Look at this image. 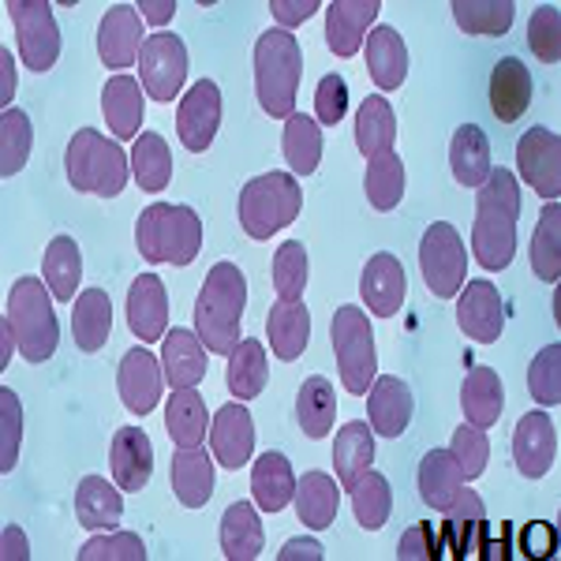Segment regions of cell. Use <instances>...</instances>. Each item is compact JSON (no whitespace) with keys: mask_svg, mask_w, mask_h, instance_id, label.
I'll use <instances>...</instances> for the list:
<instances>
[{"mask_svg":"<svg viewBox=\"0 0 561 561\" xmlns=\"http://www.w3.org/2000/svg\"><path fill=\"white\" fill-rule=\"evenodd\" d=\"M517 221H520V184L510 169H491L479 184L472 251L483 270H505L517 255Z\"/></svg>","mask_w":561,"mask_h":561,"instance_id":"6da1fadb","label":"cell"},{"mask_svg":"<svg viewBox=\"0 0 561 561\" xmlns=\"http://www.w3.org/2000/svg\"><path fill=\"white\" fill-rule=\"evenodd\" d=\"M243 307H248V280L240 266L232 262H217L206 274L203 293L195 300V333L214 356H229L240 345V322Z\"/></svg>","mask_w":561,"mask_h":561,"instance_id":"7a4b0ae2","label":"cell"},{"mask_svg":"<svg viewBox=\"0 0 561 561\" xmlns=\"http://www.w3.org/2000/svg\"><path fill=\"white\" fill-rule=\"evenodd\" d=\"M135 243L147 262H169V266H192L203 251V221L192 206L153 203L139 214Z\"/></svg>","mask_w":561,"mask_h":561,"instance_id":"3957f363","label":"cell"},{"mask_svg":"<svg viewBox=\"0 0 561 561\" xmlns=\"http://www.w3.org/2000/svg\"><path fill=\"white\" fill-rule=\"evenodd\" d=\"M65 169H68L71 192L102 195V198H116L128 187V176H131V161H128V153L121 150V142L105 139V135L94 128H79L71 135Z\"/></svg>","mask_w":561,"mask_h":561,"instance_id":"277c9868","label":"cell"},{"mask_svg":"<svg viewBox=\"0 0 561 561\" xmlns=\"http://www.w3.org/2000/svg\"><path fill=\"white\" fill-rule=\"evenodd\" d=\"M304 76V53L300 42L288 31H274L259 34L255 42V94L262 108L277 121H288L296 113V87H300Z\"/></svg>","mask_w":561,"mask_h":561,"instance_id":"5b68a950","label":"cell"},{"mask_svg":"<svg viewBox=\"0 0 561 561\" xmlns=\"http://www.w3.org/2000/svg\"><path fill=\"white\" fill-rule=\"evenodd\" d=\"M8 322L15 330V345H20L26 364H45L57 352L60 325L53 311V293L38 277H20L8 293Z\"/></svg>","mask_w":561,"mask_h":561,"instance_id":"8992f818","label":"cell"},{"mask_svg":"<svg viewBox=\"0 0 561 561\" xmlns=\"http://www.w3.org/2000/svg\"><path fill=\"white\" fill-rule=\"evenodd\" d=\"M300 206H304V192L296 184V176L262 173L255 180H248L240 192V225L251 240H270L300 217Z\"/></svg>","mask_w":561,"mask_h":561,"instance_id":"52a82bcc","label":"cell"},{"mask_svg":"<svg viewBox=\"0 0 561 561\" xmlns=\"http://www.w3.org/2000/svg\"><path fill=\"white\" fill-rule=\"evenodd\" d=\"M330 337H333V356H337L341 382H345L348 393L367 397V389L378 375V352H375V333H370L367 311H359V307H352V304L337 307Z\"/></svg>","mask_w":561,"mask_h":561,"instance_id":"ba28073f","label":"cell"},{"mask_svg":"<svg viewBox=\"0 0 561 561\" xmlns=\"http://www.w3.org/2000/svg\"><path fill=\"white\" fill-rule=\"evenodd\" d=\"M4 12L15 26L23 65L38 76L53 71L60 57V26L53 20V8L45 0H8Z\"/></svg>","mask_w":561,"mask_h":561,"instance_id":"9c48e42d","label":"cell"},{"mask_svg":"<svg viewBox=\"0 0 561 561\" xmlns=\"http://www.w3.org/2000/svg\"><path fill=\"white\" fill-rule=\"evenodd\" d=\"M420 270L423 280L438 300H454L465 285L468 274V248L460 243V232L446 221H434L427 232H423L420 243Z\"/></svg>","mask_w":561,"mask_h":561,"instance_id":"30bf717a","label":"cell"},{"mask_svg":"<svg viewBox=\"0 0 561 561\" xmlns=\"http://www.w3.org/2000/svg\"><path fill=\"white\" fill-rule=\"evenodd\" d=\"M139 79L147 87V94L153 102H173L180 94V87L187 83V49L176 34L158 31L153 38L142 42L139 53Z\"/></svg>","mask_w":561,"mask_h":561,"instance_id":"8fae6325","label":"cell"},{"mask_svg":"<svg viewBox=\"0 0 561 561\" xmlns=\"http://www.w3.org/2000/svg\"><path fill=\"white\" fill-rule=\"evenodd\" d=\"M520 180L547 203H558L561 195V139L550 128H531L517 142Z\"/></svg>","mask_w":561,"mask_h":561,"instance_id":"7c38bea8","label":"cell"},{"mask_svg":"<svg viewBox=\"0 0 561 561\" xmlns=\"http://www.w3.org/2000/svg\"><path fill=\"white\" fill-rule=\"evenodd\" d=\"M217 128H221V87L214 79H198L176 108V135L192 153H203L210 150Z\"/></svg>","mask_w":561,"mask_h":561,"instance_id":"4fadbf2b","label":"cell"},{"mask_svg":"<svg viewBox=\"0 0 561 561\" xmlns=\"http://www.w3.org/2000/svg\"><path fill=\"white\" fill-rule=\"evenodd\" d=\"M161 378H165V367L158 364L150 348L124 352L121 370H116V389H121L124 409L131 415H150L161 404Z\"/></svg>","mask_w":561,"mask_h":561,"instance_id":"5bb4252c","label":"cell"},{"mask_svg":"<svg viewBox=\"0 0 561 561\" xmlns=\"http://www.w3.org/2000/svg\"><path fill=\"white\" fill-rule=\"evenodd\" d=\"M457 322L460 333L476 345H494L502 337L505 325V304L502 293L494 288V280H468L457 304Z\"/></svg>","mask_w":561,"mask_h":561,"instance_id":"9a60e30c","label":"cell"},{"mask_svg":"<svg viewBox=\"0 0 561 561\" xmlns=\"http://www.w3.org/2000/svg\"><path fill=\"white\" fill-rule=\"evenodd\" d=\"M513 460L517 472L528 479H542L558 460V427L550 423L547 412H528L520 415L517 431H513Z\"/></svg>","mask_w":561,"mask_h":561,"instance_id":"2e32d148","label":"cell"},{"mask_svg":"<svg viewBox=\"0 0 561 561\" xmlns=\"http://www.w3.org/2000/svg\"><path fill=\"white\" fill-rule=\"evenodd\" d=\"M142 20L135 4H113L102 15V26H98V53H102V65L121 71L131 68V60H139L142 53Z\"/></svg>","mask_w":561,"mask_h":561,"instance_id":"e0dca14e","label":"cell"},{"mask_svg":"<svg viewBox=\"0 0 561 561\" xmlns=\"http://www.w3.org/2000/svg\"><path fill=\"white\" fill-rule=\"evenodd\" d=\"M359 296L370 307L375 319H393L401 311L404 296H409V277H404V266L397 255H370V262L364 266V277H359Z\"/></svg>","mask_w":561,"mask_h":561,"instance_id":"ac0fdd59","label":"cell"},{"mask_svg":"<svg viewBox=\"0 0 561 561\" xmlns=\"http://www.w3.org/2000/svg\"><path fill=\"white\" fill-rule=\"evenodd\" d=\"M255 449V423L243 404H225L210 423V454L225 472H240Z\"/></svg>","mask_w":561,"mask_h":561,"instance_id":"d6986e66","label":"cell"},{"mask_svg":"<svg viewBox=\"0 0 561 561\" xmlns=\"http://www.w3.org/2000/svg\"><path fill=\"white\" fill-rule=\"evenodd\" d=\"M382 12V0H333L325 8V42L337 57H356L367 42L370 23Z\"/></svg>","mask_w":561,"mask_h":561,"instance_id":"ffe728a7","label":"cell"},{"mask_svg":"<svg viewBox=\"0 0 561 561\" xmlns=\"http://www.w3.org/2000/svg\"><path fill=\"white\" fill-rule=\"evenodd\" d=\"M108 468L121 491L139 494L153 476V446L147 431L139 427H121L113 434V446H108Z\"/></svg>","mask_w":561,"mask_h":561,"instance_id":"44dd1931","label":"cell"},{"mask_svg":"<svg viewBox=\"0 0 561 561\" xmlns=\"http://www.w3.org/2000/svg\"><path fill=\"white\" fill-rule=\"evenodd\" d=\"M412 389L401 378L386 375L375 378L367 389V415H370V431L382 434V438H401L412 423Z\"/></svg>","mask_w":561,"mask_h":561,"instance_id":"7402d4cb","label":"cell"},{"mask_svg":"<svg viewBox=\"0 0 561 561\" xmlns=\"http://www.w3.org/2000/svg\"><path fill=\"white\" fill-rule=\"evenodd\" d=\"M128 325L139 341H161L169 325V293L161 277L139 274L128 293Z\"/></svg>","mask_w":561,"mask_h":561,"instance_id":"603a6c76","label":"cell"},{"mask_svg":"<svg viewBox=\"0 0 561 561\" xmlns=\"http://www.w3.org/2000/svg\"><path fill=\"white\" fill-rule=\"evenodd\" d=\"M161 367H165V382L173 389H195L206 375V345L198 341V333L176 330L165 333V345H161Z\"/></svg>","mask_w":561,"mask_h":561,"instance_id":"cb8c5ba5","label":"cell"},{"mask_svg":"<svg viewBox=\"0 0 561 561\" xmlns=\"http://www.w3.org/2000/svg\"><path fill=\"white\" fill-rule=\"evenodd\" d=\"M266 333L280 364H293V359L304 356L307 341H311V311L300 300H277L270 307Z\"/></svg>","mask_w":561,"mask_h":561,"instance_id":"d4e9b609","label":"cell"},{"mask_svg":"<svg viewBox=\"0 0 561 561\" xmlns=\"http://www.w3.org/2000/svg\"><path fill=\"white\" fill-rule=\"evenodd\" d=\"M76 517L87 531H116V524L124 520L121 486L102 476H87L76 491Z\"/></svg>","mask_w":561,"mask_h":561,"instance_id":"484cf974","label":"cell"},{"mask_svg":"<svg viewBox=\"0 0 561 561\" xmlns=\"http://www.w3.org/2000/svg\"><path fill=\"white\" fill-rule=\"evenodd\" d=\"M531 105V71L520 65V57L497 60L491 76V108L502 124H513Z\"/></svg>","mask_w":561,"mask_h":561,"instance_id":"4316f807","label":"cell"},{"mask_svg":"<svg viewBox=\"0 0 561 561\" xmlns=\"http://www.w3.org/2000/svg\"><path fill=\"white\" fill-rule=\"evenodd\" d=\"M367 71L378 90H397L409 79V49L393 26H375L367 38Z\"/></svg>","mask_w":561,"mask_h":561,"instance_id":"83f0119b","label":"cell"},{"mask_svg":"<svg viewBox=\"0 0 561 561\" xmlns=\"http://www.w3.org/2000/svg\"><path fill=\"white\" fill-rule=\"evenodd\" d=\"M173 491L180 505L187 510H203L214 494V457L203 446L176 449L173 454Z\"/></svg>","mask_w":561,"mask_h":561,"instance_id":"f1b7e54d","label":"cell"},{"mask_svg":"<svg viewBox=\"0 0 561 561\" xmlns=\"http://www.w3.org/2000/svg\"><path fill=\"white\" fill-rule=\"evenodd\" d=\"M449 169H454V180L460 187H479L486 176H491V142H486V131L476 128V124H465V128L454 131V142H449Z\"/></svg>","mask_w":561,"mask_h":561,"instance_id":"f546056e","label":"cell"},{"mask_svg":"<svg viewBox=\"0 0 561 561\" xmlns=\"http://www.w3.org/2000/svg\"><path fill=\"white\" fill-rule=\"evenodd\" d=\"M102 113L116 139L142 135V87L131 76H113L102 90Z\"/></svg>","mask_w":561,"mask_h":561,"instance_id":"4dcf8cb0","label":"cell"},{"mask_svg":"<svg viewBox=\"0 0 561 561\" xmlns=\"http://www.w3.org/2000/svg\"><path fill=\"white\" fill-rule=\"evenodd\" d=\"M370 460H375V431L370 423H345L333 438V468L341 476V486L352 491L359 483V476L370 472Z\"/></svg>","mask_w":561,"mask_h":561,"instance_id":"1f68e13d","label":"cell"},{"mask_svg":"<svg viewBox=\"0 0 561 561\" xmlns=\"http://www.w3.org/2000/svg\"><path fill=\"white\" fill-rule=\"evenodd\" d=\"M262 542H266V531L251 502H232L221 517V554L229 561H255L262 554Z\"/></svg>","mask_w":561,"mask_h":561,"instance_id":"d6a6232c","label":"cell"},{"mask_svg":"<svg viewBox=\"0 0 561 561\" xmlns=\"http://www.w3.org/2000/svg\"><path fill=\"white\" fill-rule=\"evenodd\" d=\"M251 491L262 513H280L296 494V476L285 454H262L251 468Z\"/></svg>","mask_w":561,"mask_h":561,"instance_id":"836d02e7","label":"cell"},{"mask_svg":"<svg viewBox=\"0 0 561 561\" xmlns=\"http://www.w3.org/2000/svg\"><path fill=\"white\" fill-rule=\"evenodd\" d=\"M113 330V300L102 288H87L76 296L71 307V333H76V345L83 352H98L108 341Z\"/></svg>","mask_w":561,"mask_h":561,"instance_id":"e575fe53","label":"cell"},{"mask_svg":"<svg viewBox=\"0 0 561 561\" xmlns=\"http://www.w3.org/2000/svg\"><path fill=\"white\" fill-rule=\"evenodd\" d=\"M165 427L176 449L203 446V438L210 434V420H206V404L198 389H173V397L165 401Z\"/></svg>","mask_w":561,"mask_h":561,"instance_id":"d590c367","label":"cell"},{"mask_svg":"<svg viewBox=\"0 0 561 561\" xmlns=\"http://www.w3.org/2000/svg\"><path fill=\"white\" fill-rule=\"evenodd\" d=\"M393 142H397L393 105H389L382 94H370L367 102L359 105V116H356V147L370 161V158H382V153H393Z\"/></svg>","mask_w":561,"mask_h":561,"instance_id":"8d00e7d4","label":"cell"},{"mask_svg":"<svg viewBox=\"0 0 561 561\" xmlns=\"http://www.w3.org/2000/svg\"><path fill=\"white\" fill-rule=\"evenodd\" d=\"M460 486H465V476H460L457 460L449 449H431L420 465V497L431 505V510L446 513L449 505L457 502Z\"/></svg>","mask_w":561,"mask_h":561,"instance_id":"74e56055","label":"cell"},{"mask_svg":"<svg viewBox=\"0 0 561 561\" xmlns=\"http://www.w3.org/2000/svg\"><path fill=\"white\" fill-rule=\"evenodd\" d=\"M460 404H465V415L472 427H494L505 409L502 378L491 367H472L465 378V389H460Z\"/></svg>","mask_w":561,"mask_h":561,"instance_id":"f35d334b","label":"cell"},{"mask_svg":"<svg viewBox=\"0 0 561 561\" xmlns=\"http://www.w3.org/2000/svg\"><path fill=\"white\" fill-rule=\"evenodd\" d=\"M296 517H300L307 528L322 531L330 528L333 517H337V502H341V491L325 472H307L300 483H296Z\"/></svg>","mask_w":561,"mask_h":561,"instance_id":"ab89813d","label":"cell"},{"mask_svg":"<svg viewBox=\"0 0 561 561\" xmlns=\"http://www.w3.org/2000/svg\"><path fill=\"white\" fill-rule=\"evenodd\" d=\"M42 274H45V285H49L53 300L71 304L79 280H83V259H79V243L71 240V237H53V243L45 248V259H42Z\"/></svg>","mask_w":561,"mask_h":561,"instance_id":"60d3db41","label":"cell"},{"mask_svg":"<svg viewBox=\"0 0 561 561\" xmlns=\"http://www.w3.org/2000/svg\"><path fill=\"white\" fill-rule=\"evenodd\" d=\"M333 415H337V393H333L330 378L311 375L300 386V397H296V420H300V431L307 438H325L333 431Z\"/></svg>","mask_w":561,"mask_h":561,"instance_id":"b9f144b4","label":"cell"},{"mask_svg":"<svg viewBox=\"0 0 561 561\" xmlns=\"http://www.w3.org/2000/svg\"><path fill=\"white\" fill-rule=\"evenodd\" d=\"M285 161L296 176H311L322 161V128L307 113H293L285 121V139H280Z\"/></svg>","mask_w":561,"mask_h":561,"instance_id":"7bdbcfd3","label":"cell"},{"mask_svg":"<svg viewBox=\"0 0 561 561\" xmlns=\"http://www.w3.org/2000/svg\"><path fill=\"white\" fill-rule=\"evenodd\" d=\"M131 176L142 192H165L173 180V153L158 131H142L131 147Z\"/></svg>","mask_w":561,"mask_h":561,"instance_id":"ee69618b","label":"cell"},{"mask_svg":"<svg viewBox=\"0 0 561 561\" xmlns=\"http://www.w3.org/2000/svg\"><path fill=\"white\" fill-rule=\"evenodd\" d=\"M270 367H266V352L255 337L240 341L237 348L229 352V389L237 401H255V397L266 389Z\"/></svg>","mask_w":561,"mask_h":561,"instance_id":"f6af8a7d","label":"cell"},{"mask_svg":"<svg viewBox=\"0 0 561 561\" xmlns=\"http://www.w3.org/2000/svg\"><path fill=\"white\" fill-rule=\"evenodd\" d=\"M531 270H536L539 280L554 285L558 274H561V206L558 203H547L539 214V225H536V237H531Z\"/></svg>","mask_w":561,"mask_h":561,"instance_id":"bcb514c9","label":"cell"},{"mask_svg":"<svg viewBox=\"0 0 561 561\" xmlns=\"http://www.w3.org/2000/svg\"><path fill=\"white\" fill-rule=\"evenodd\" d=\"M513 0H454V20L465 34H486V38H502L513 26Z\"/></svg>","mask_w":561,"mask_h":561,"instance_id":"7dc6e473","label":"cell"},{"mask_svg":"<svg viewBox=\"0 0 561 561\" xmlns=\"http://www.w3.org/2000/svg\"><path fill=\"white\" fill-rule=\"evenodd\" d=\"M364 192L370 198L375 210H397L404 198V161L401 153H382V158L367 161V176H364Z\"/></svg>","mask_w":561,"mask_h":561,"instance_id":"c3c4849f","label":"cell"},{"mask_svg":"<svg viewBox=\"0 0 561 561\" xmlns=\"http://www.w3.org/2000/svg\"><path fill=\"white\" fill-rule=\"evenodd\" d=\"M31 116L23 108H4V116H0V176L12 180L20 173L26 158H31Z\"/></svg>","mask_w":561,"mask_h":561,"instance_id":"681fc988","label":"cell"},{"mask_svg":"<svg viewBox=\"0 0 561 561\" xmlns=\"http://www.w3.org/2000/svg\"><path fill=\"white\" fill-rule=\"evenodd\" d=\"M389 510H393V494H389V483L382 472H364L359 483L352 486V513L364 524L367 531H378L389 520Z\"/></svg>","mask_w":561,"mask_h":561,"instance_id":"f907efd6","label":"cell"},{"mask_svg":"<svg viewBox=\"0 0 561 561\" xmlns=\"http://www.w3.org/2000/svg\"><path fill=\"white\" fill-rule=\"evenodd\" d=\"M274 288L277 300H300L307 288V251L300 240H288L274 255Z\"/></svg>","mask_w":561,"mask_h":561,"instance_id":"816d5d0a","label":"cell"},{"mask_svg":"<svg viewBox=\"0 0 561 561\" xmlns=\"http://www.w3.org/2000/svg\"><path fill=\"white\" fill-rule=\"evenodd\" d=\"M528 389L542 409L561 404V345H547L528 367Z\"/></svg>","mask_w":561,"mask_h":561,"instance_id":"f5cc1de1","label":"cell"},{"mask_svg":"<svg viewBox=\"0 0 561 561\" xmlns=\"http://www.w3.org/2000/svg\"><path fill=\"white\" fill-rule=\"evenodd\" d=\"M147 558V542L135 531H102L79 550V561H142Z\"/></svg>","mask_w":561,"mask_h":561,"instance_id":"db71d44e","label":"cell"},{"mask_svg":"<svg viewBox=\"0 0 561 561\" xmlns=\"http://www.w3.org/2000/svg\"><path fill=\"white\" fill-rule=\"evenodd\" d=\"M528 45L542 65H558L561 60V12L554 4L536 8L528 23Z\"/></svg>","mask_w":561,"mask_h":561,"instance_id":"11a10c76","label":"cell"},{"mask_svg":"<svg viewBox=\"0 0 561 561\" xmlns=\"http://www.w3.org/2000/svg\"><path fill=\"white\" fill-rule=\"evenodd\" d=\"M449 454H454L460 476L465 479H479L486 468V457H491V442H486L483 427H457L454 431V446H449Z\"/></svg>","mask_w":561,"mask_h":561,"instance_id":"9f6ffc18","label":"cell"},{"mask_svg":"<svg viewBox=\"0 0 561 561\" xmlns=\"http://www.w3.org/2000/svg\"><path fill=\"white\" fill-rule=\"evenodd\" d=\"M20 431H23V412L20 397L12 393V386L0 389V472H12L20 460Z\"/></svg>","mask_w":561,"mask_h":561,"instance_id":"6f0895ef","label":"cell"},{"mask_svg":"<svg viewBox=\"0 0 561 561\" xmlns=\"http://www.w3.org/2000/svg\"><path fill=\"white\" fill-rule=\"evenodd\" d=\"M348 113V83L341 76H325L314 90V116L319 128H337Z\"/></svg>","mask_w":561,"mask_h":561,"instance_id":"680465c9","label":"cell"},{"mask_svg":"<svg viewBox=\"0 0 561 561\" xmlns=\"http://www.w3.org/2000/svg\"><path fill=\"white\" fill-rule=\"evenodd\" d=\"M270 12H274L280 31H288V26H300L311 20L319 12V0H270Z\"/></svg>","mask_w":561,"mask_h":561,"instance_id":"91938a15","label":"cell"},{"mask_svg":"<svg viewBox=\"0 0 561 561\" xmlns=\"http://www.w3.org/2000/svg\"><path fill=\"white\" fill-rule=\"evenodd\" d=\"M397 558H401V561H423V558H431V531L423 528V524H415V528L404 531V539L397 542Z\"/></svg>","mask_w":561,"mask_h":561,"instance_id":"94428289","label":"cell"},{"mask_svg":"<svg viewBox=\"0 0 561 561\" xmlns=\"http://www.w3.org/2000/svg\"><path fill=\"white\" fill-rule=\"evenodd\" d=\"M277 561H322V542L314 539H288Z\"/></svg>","mask_w":561,"mask_h":561,"instance_id":"6125c7cd","label":"cell"},{"mask_svg":"<svg viewBox=\"0 0 561 561\" xmlns=\"http://www.w3.org/2000/svg\"><path fill=\"white\" fill-rule=\"evenodd\" d=\"M0 558H4V561H26V558H31V542H26L20 524H8V528H4V550H0Z\"/></svg>","mask_w":561,"mask_h":561,"instance_id":"be15d7a7","label":"cell"},{"mask_svg":"<svg viewBox=\"0 0 561 561\" xmlns=\"http://www.w3.org/2000/svg\"><path fill=\"white\" fill-rule=\"evenodd\" d=\"M135 8H139V12L147 15V23L153 26H165L176 15V0H139Z\"/></svg>","mask_w":561,"mask_h":561,"instance_id":"e7e4bbea","label":"cell"},{"mask_svg":"<svg viewBox=\"0 0 561 561\" xmlns=\"http://www.w3.org/2000/svg\"><path fill=\"white\" fill-rule=\"evenodd\" d=\"M0 71H4V90H0V105L12 108V94H15V65H12V53H0Z\"/></svg>","mask_w":561,"mask_h":561,"instance_id":"03108f58","label":"cell"}]
</instances>
